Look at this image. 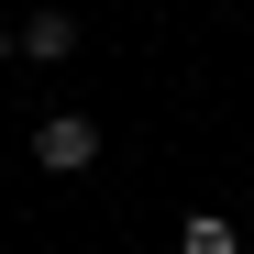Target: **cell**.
<instances>
[{
	"mask_svg": "<svg viewBox=\"0 0 254 254\" xmlns=\"http://www.w3.org/2000/svg\"><path fill=\"white\" fill-rule=\"evenodd\" d=\"M33 166H45V177H89L100 166V122L89 111H45L33 122Z\"/></svg>",
	"mask_w": 254,
	"mask_h": 254,
	"instance_id": "1",
	"label": "cell"
},
{
	"mask_svg": "<svg viewBox=\"0 0 254 254\" xmlns=\"http://www.w3.org/2000/svg\"><path fill=\"white\" fill-rule=\"evenodd\" d=\"M22 56H33V66H66V56H77V11H33V22H22Z\"/></svg>",
	"mask_w": 254,
	"mask_h": 254,
	"instance_id": "2",
	"label": "cell"
},
{
	"mask_svg": "<svg viewBox=\"0 0 254 254\" xmlns=\"http://www.w3.org/2000/svg\"><path fill=\"white\" fill-rule=\"evenodd\" d=\"M177 254H243V232L221 221V210H188V221H177Z\"/></svg>",
	"mask_w": 254,
	"mask_h": 254,
	"instance_id": "3",
	"label": "cell"
},
{
	"mask_svg": "<svg viewBox=\"0 0 254 254\" xmlns=\"http://www.w3.org/2000/svg\"><path fill=\"white\" fill-rule=\"evenodd\" d=\"M11 56H22V22H0V66H11Z\"/></svg>",
	"mask_w": 254,
	"mask_h": 254,
	"instance_id": "4",
	"label": "cell"
}]
</instances>
